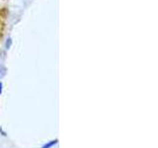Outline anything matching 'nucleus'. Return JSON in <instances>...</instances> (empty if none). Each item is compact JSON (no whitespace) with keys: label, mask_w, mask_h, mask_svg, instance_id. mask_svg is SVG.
Returning <instances> with one entry per match:
<instances>
[{"label":"nucleus","mask_w":158,"mask_h":148,"mask_svg":"<svg viewBox=\"0 0 158 148\" xmlns=\"http://www.w3.org/2000/svg\"><path fill=\"white\" fill-rule=\"evenodd\" d=\"M0 93H1V83H0Z\"/></svg>","instance_id":"nucleus-1"}]
</instances>
